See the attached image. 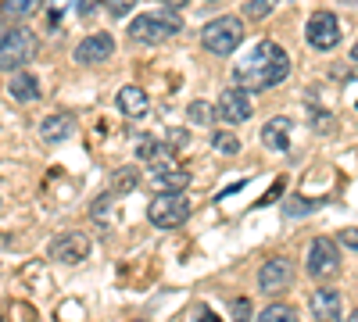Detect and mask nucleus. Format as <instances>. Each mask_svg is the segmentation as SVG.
<instances>
[{"label": "nucleus", "mask_w": 358, "mask_h": 322, "mask_svg": "<svg viewBox=\"0 0 358 322\" xmlns=\"http://www.w3.org/2000/svg\"><path fill=\"white\" fill-rule=\"evenodd\" d=\"M287 75H290L287 50L280 43H273V40H258L244 54V61L233 68V86H241V90H248V94H258V90H273V86H280Z\"/></svg>", "instance_id": "f257e3e1"}, {"label": "nucleus", "mask_w": 358, "mask_h": 322, "mask_svg": "<svg viewBox=\"0 0 358 322\" xmlns=\"http://www.w3.org/2000/svg\"><path fill=\"white\" fill-rule=\"evenodd\" d=\"M40 50V40L33 29H25L22 22H8L0 29V72H18L29 65Z\"/></svg>", "instance_id": "f03ea898"}, {"label": "nucleus", "mask_w": 358, "mask_h": 322, "mask_svg": "<svg viewBox=\"0 0 358 322\" xmlns=\"http://www.w3.org/2000/svg\"><path fill=\"white\" fill-rule=\"evenodd\" d=\"M179 29H183V18H179L172 8H165V11H143V15H136L129 22V40L151 47V43L172 40Z\"/></svg>", "instance_id": "7ed1b4c3"}, {"label": "nucleus", "mask_w": 358, "mask_h": 322, "mask_svg": "<svg viewBox=\"0 0 358 322\" xmlns=\"http://www.w3.org/2000/svg\"><path fill=\"white\" fill-rule=\"evenodd\" d=\"M241 43H244V18H236V15L212 18L201 29V47L215 57H229Z\"/></svg>", "instance_id": "20e7f679"}, {"label": "nucleus", "mask_w": 358, "mask_h": 322, "mask_svg": "<svg viewBox=\"0 0 358 322\" xmlns=\"http://www.w3.org/2000/svg\"><path fill=\"white\" fill-rule=\"evenodd\" d=\"M190 197L179 190V193H158L151 204H147V219H151V226L158 229H179L187 219H190Z\"/></svg>", "instance_id": "39448f33"}, {"label": "nucleus", "mask_w": 358, "mask_h": 322, "mask_svg": "<svg viewBox=\"0 0 358 322\" xmlns=\"http://www.w3.org/2000/svg\"><path fill=\"white\" fill-rule=\"evenodd\" d=\"M305 272H308L312 279H330V276H337V272H341V247H337V240H330V237L312 240L308 258H305Z\"/></svg>", "instance_id": "423d86ee"}, {"label": "nucleus", "mask_w": 358, "mask_h": 322, "mask_svg": "<svg viewBox=\"0 0 358 322\" xmlns=\"http://www.w3.org/2000/svg\"><path fill=\"white\" fill-rule=\"evenodd\" d=\"M305 40L312 50H334L341 43V22L334 11H315L305 25Z\"/></svg>", "instance_id": "0eeeda50"}, {"label": "nucleus", "mask_w": 358, "mask_h": 322, "mask_svg": "<svg viewBox=\"0 0 358 322\" xmlns=\"http://www.w3.org/2000/svg\"><path fill=\"white\" fill-rule=\"evenodd\" d=\"M215 115L229 126H241L255 115V104H251V94L241 90V86H229V90L219 94V104H215Z\"/></svg>", "instance_id": "6e6552de"}, {"label": "nucleus", "mask_w": 358, "mask_h": 322, "mask_svg": "<svg viewBox=\"0 0 358 322\" xmlns=\"http://www.w3.org/2000/svg\"><path fill=\"white\" fill-rule=\"evenodd\" d=\"M90 247H94V244H90L86 233L72 229V233H62V237L50 240V258L62 261V265H79V261L90 258Z\"/></svg>", "instance_id": "1a4fd4ad"}, {"label": "nucleus", "mask_w": 358, "mask_h": 322, "mask_svg": "<svg viewBox=\"0 0 358 322\" xmlns=\"http://www.w3.org/2000/svg\"><path fill=\"white\" fill-rule=\"evenodd\" d=\"M111 54H115V40H111V33H90L86 40H79L76 43V50H72V57H76V65H104V61H111Z\"/></svg>", "instance_id": "9d476101"}, {"label": "nucleus", "mask_w": 358, "mask_h": 322, "mask_svg": "<svg viewBox=\"0 0 358 322\" xmlns=\"http://www.w3.org/2000/svg\"><path fill=\"white\" fill-rule=\"evenodd\" d=\"M294 283V265L287 258H268L265 265L258 269V286L262 294H280V290H287Z\"/></svg>", "instance_id": "9b49d317"}, {"label": "nucleus", "mask_w": 358, "mask_h": 322, "mask_svg": "<svg viewBox=\"0 0 358 322\" xmlns=\"http://www.w3.org/2000/svg\"><path fill=\"white\" fill-rule=\"evenodd\" d=\"M151 183L162 190V193H179L190 186V172H183L176 165V158H162L151 165Z\"/></svg>", "instance_id": "f8f14e48"}, {"label": "nucleus", "mask_w": 358, "mask_h": 322, "mask_svg": "<svg viewBox=\"0 0 358 322\" xmlns=\"http://www.w3.org/2000/svg\"><path fill=\"white\" fill-rule=\"evenodd\" d=\"M308 308H312V319L315 322H341V312H344V298L330 286H319L315 294L308 298Z\"/></svg>", "instance_id": "ddd939ff"}, {"label": "nucleus", "mask_w": 358, "mask_h": 322, "mask_svg": "<svg viewBox=\"0 0 358 322\" xmlns=\"http://www.w3.org/2000/svg\"><path fill=\"white\" fill-rule=\"evenodd\" d=\"M290 133H294V122L287 119V115H276V119H268L262 126V143L276 154H287L290 151Z\"/></svg>", "instance_id": "4468645a"}, {"label": "nucleus", "mask_w": 358, "mask_h": 322, "mask_svg": "<svg viewBox=\"0 0 358 322\" xmlns=\"http://www.w3.org/2000/svg\"><path fill=\"white\" fill-rule=\"evenodd\" d=\"M72 129H76L72 115L69 111H54V115H47V119L40 122V140L43 143H62V140L72 136Z\"/></svg>", "instance_id": "2eb2a0df"}, {"label": "nucleus", "mask_w": 358, "mask_h": 322, "mask_svg": "<svg viewBox=\"0 0 358 322\" xmlns=\"http://www.w3.org/2000/svg\"><path fill=\"white\" fill-rule=\"evenodd\" d=\"M115 104H118V111H122L126 119H143V115L151 111V97H147L140 86H122L118 97H115Z\"/></svg>", "instance_id": "dca6fc26"}, {"label": "nucleus", "mask_w": 358, "mask_h": 322, "mask_svg": "<svg viewBox=\"0 0 358 322\" xmlns=\"http://www.w3.org/2000/svg\"><path fill=\"white\" fill-rule=\"evenodd\" d=\"M8 97L11 101H18V104H33V101H40V79L33 75V72H15L11 75V82H8Z\"/></svg>", "instance_id": "f3484780"}, {"label": "nucleus", "mask_w": 358, "mask_h": 322, "mask_svg": "<svg viewBox=\"0 0 358 322\" xmlns=\"http://www.w3.org/2000/svg\"><path fill=\"white\" fill-rule=\"evenodd\" d=\"M43 11V0H0V18L4 22H25Z\"/></svg>", "instance_id": "a211bd4d"}, {"label": "nucleus", "mask_w": 358, "mask_h": 322, "mask_svg": "<svg viewBox=\"0 0 358 322\" xmlns=\"http://www.w3.org/2000/svg\"><path fill=\"white\" fill-rule=\"evenodd\" d=\"M136 158L147 161V165H155L162 158H172V147L162 143V140H155V136H143V140H136Z\"/></svg>", "instance_id": "6ab92c4d"}, {"label": "nucleus", "mask_w": 358, "mask_h": 322, "mask_svg": "<svg viewBox=\"0 0 358 322\" xmlns=\"http://www.w3.org/2000/svg\"><path fill=\"white\" fill-rule=\"evenodd\" d=\"M140 186V172L136 168H115L111 172V193L122 197V193H133Z\"/></svg>", "instance_id": "aec40b11"}, {"label": "nucleus", "mask_w": 358, "mask_h": 322, "mask_svg": "<svg viewBox=\"0 0 358 322\" xmlns=\"http://www.w3.org/2000/svg\"><path fill=\"white\" fill-rule=\"evenodd\" d=\"M187 119L194 126H212L215 122V104L212 101H190L187 104Z\"/></svg>", "instance_id": "412c9836"}, {"label": "nucleus", "mask_w": 358, "mask_h": 322, "mask_svg": "<svg viewBox=\"0 0 358 322\" xmlns=\"http://www.w3.org/2000/svg\"><path fill=\"white\" fill-rule=\"evenodd\" d=\"M255 322H297V312L287 308V305H268V308L258 312Z\"/></svg>", "instance_id": "4be33fe9"}, {"label": "nucleus", "mask_w": 358, "mask_h": 322, "mask_svg": "<svg viewBox=\"0 0 358 322\" xmlns=\"http://www.w3.org/2000/svg\"><path fill=\"white\" fill-rule=\"evenodd\" d=\"M212 151L233 158V154H241V140H236L233 133H212Z\"/></svg>", "instance_id": "5701e85b"}, {"label": "nucleus", "mask_w": 358, "mask_h": 322, "mask_svg": "<svg viewBox=\"0 0 358 322\" xmlns=\"http://www.w3.org/2000/svg\"><path fill=\"white\" fill-rule=\"evenodd\" d=\"M273 4H276V0H248V4H244V18H251V22H262V18H268Z\"/></svg>", "instance_id": "b1692460"}, {"label": "nucleus", "mask_w": 358, "mask_h": 322, "mask_svg": "<svg viewBox=\"0 0 358 322\" xmlns=\"http://www.w3.org/2000/svg\"><path fill=\"white\" fill-rule=\"evenodd\" d=\"M136 4H140V0H104V11H108L111 18H126Z\"/></svg>", "instance_id": "393cba45"}, {"label": "nucleus", "mask_w": 358, "mask_h": 322, "mask_svg": "<svg viewBox=\"0 0 358 322\" xmlns=\"http://www.w3.org/2000/svg\"><path fill=\"white\" fill-rule=\"evenodd\" d=\"M229 312H233V322H251V301L248 298H233L229 301Z\"/></svg>", "instance_id": "a878e982"}, {"label": "nucleus", "mask_w": 358, "mask_h": 322, "mask_svg": "<svg viewBox=\"0 0 358 322\" xmlns=\"http://www.w3.org/2000/svg\"><path fill=\"white\" fill-rule=\"evenodd\" d=\"M315 208V200H308V197H294V200H287V212L290 215H308Z\"/></svg>", "instance_id": "bb28decb"}, {"label": "nucleus", "mask_w": 358, "mask_h": 322, "mask_svg": "<svg viewBox=\"0 0 358 322\" xmlns=\"http://www.w3.org/2000/svg\"><path fill=\"white\" fill-rule=\"evenodd\" d=\"M337 240H341V244H344L348 251H358V226H351V229H344V233H341V237H337Z\"/></svg>", "instance_id": "cd10ccee"}, {"label": "nucleus", "mask_w": 358, "mask_h": 322, "mask_svg": "<svg viewBox=\"0 0 358 322\" xmlns=\"http://www.w3.org/2000/svg\"><path fill=\"white\" fill-rule=\"evenodd\" d=\"M194 322H222V319H219V312H215V308L201 305V308H197V315H194Z\"/></svg>", "instance_id": "c85d7f7f"}, {"label": "nucleus", "mask_w": 358, "mask_h": 322, "mask_svg": "<svg viewBox=\"0 0 358 322\" xmlns=\"http://www.w3.org/2000/svg\"><path fill=\"white\" fill-rule=\"evenodd\" d=\"M283 183H287V180H276V186H273V190H268V193L262 197V204H268L273 197H280V193H283Z\"/></svg>", "instance_id": "c756f323"}, {"label": "nucleus", "mask_w": 358, "mask_h": 322, "mask_svg": "<svg viewBox=\"0 0 358 322\" xmlns=\"http://www.w3.org/2000/svg\"><path fill=\"white\" fill-rule=\"evenodd\" d=\"M162 4H165V8H172V11H183V8L190 4V0H162Z\"/></svg>", "instance_id": "7c9ffc66"}, {"label": "nucleus", "mask_w": 358, "mask_h": 322, "mask_svg": "<svg viewBox=\"0 0 358 322\" xmlns=\"http://www.w3.org/2000/svg\"><path fill=\"white\" fill-rule=\"evenodd\" d=\"M351 61H355V65H358V43H355V47H351Z\"/></svg>", "instance_id": "2f4dec72"}, {"label": "nucleus", "mask_w": 358, "mask_h": 322, "mask_svg": "<svg viewBox=\"0 0 358 322\" xmlns=\"http://www.w3.org/2000/svg\"><path fill=\"white\" fill-rule=\"evenodd\" d=\"M348 322H358V308H355V312H351V315H348Z\"/></svg>", "instance_id": "473e14b6"}, {"label": "nucleus", "mask_w": 358, "mask_h": 322, "mask_svg": "<svg viewBox=\"0 0 358 322\" xmlns=\"http://www.w3.org/2000/svg\"><path fill=\"white\" fill-rule=\"evenodd\" d=\"M212 4H215V0H212Z\"/></svg>", "instance_id": "72a5a7b5"}]
</instances>
